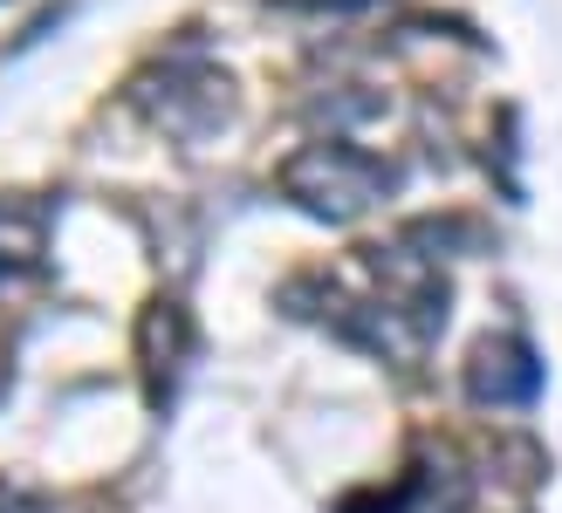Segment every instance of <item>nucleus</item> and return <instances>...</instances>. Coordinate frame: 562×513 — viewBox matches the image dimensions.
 Returning <instances> with one entry per match:
<instances>
[{
    "label": "nucleus",
    "mask_w": 562,
    "mask_h": 513,
    "mask_svg": "<svg viewBox=\"0 0 562 513\" xmlns=\"http://www.w3.org/2000/svg\"><path fill=\"white\" fill-rule=\"evenodd\" d=\"M281 185H289L316 219H357L391 185V171L371 164L363 151H350V145H308L302 158L281 164Z\"/></svg>",
    "instance_id": "f257e3e1"
},
{
    "label": "nucleus",
    "mask_w": 562,
    "mask_h": 513,
    "mask_svg": "<svg viewBox=\"0 0 562 513\" xmlns=\"http://www.w3.org/2000/svg\"><path fill=\"white\" fill-rule=\"evenodd\" d=\"M467 390H473V404H528V397L542 390V363H536L528 342L487 335L467 363Z\"/></svg>",
    "instance_id": "f03ea898"
},
{
    "label": "nucleus",
    "mask_w": 562,
    "mask_h": 513,
    "mask_svg": "<svg viewBox=\"0 0 562 513\" xmlns=\"http://www.w3.org/2000/svg\"><path fill=\"white\" fill-rule=\"evenodd\" d=\"M137 350H145V369L158 377V369H179L186 356V316H179V301H158L145 329H137Z\"/></svg>",
    "instance_id": "7ed1b4c3"
}]
</instances>
